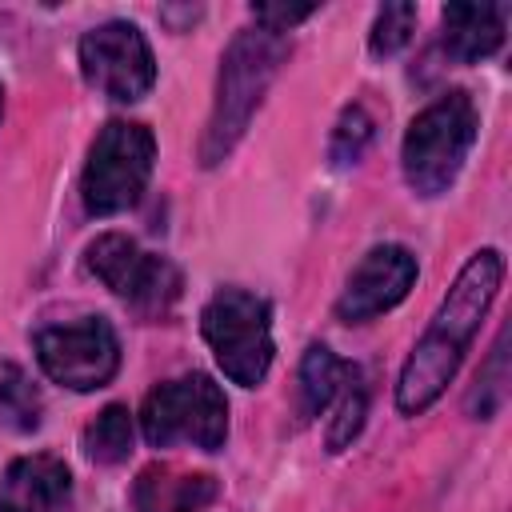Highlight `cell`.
Segmentation results:
<instances>
[{"mask_svg":"<svg viewBox=\"0 0 512 512\" xmlns=\"http://www.w3.org/2000/svg\"><path fill=\"white\" fill-rule=\"evenodd\" d=\"M500 280H504V256L496 248L472 252V260L456 272L432 324L424 328L412 356L404 360V372L396 384V408L404 416H416L440 400V392L448 388V380L456 376V368L464 360V348L472 344L480 320L488 316V308L500 292Z\"/></svg>","mask_w":512,"mask_h":512,"instance_id":"cell-1","label":"cell"},{"mask_svg":"<svg viewBox=\"0 0 512 512\" xmlns=\"http://www.w3.org/2000/svg\"><path fill=\"white\" fill-rule=\"evenodd\" d=\"M284 56H288L284 36L264 32V28L236 32V40L228 44V52L220 60V76H216V100H212V116H208L204 144H200L204 168L220 164L236 148V140L244 136L252 112L260 108L272 76L280 72Z\"/></svg>","mask_w":512,"mask_h":512,"instance_id":"cell-2","label":"cell"},{"mask_svg":"<svg viewBox=\"0 0 512 512\" xmlns=\"http://www.w3.org/2000/svg\"><path fill=\"white\" fill-rule=\"evenodd\" d=\"M476 144V104L468 92H448L432 100L404 132L400 164L416 196H440L460 176Z\"/></svg>","mask_w":512,"mask_h":512,"instance_id":"cell-3","label":"cell"},{"mask_svg":"<svg viewBox=\"0 0 512 512\" xmlns=\"http://www.w3.org/2000/svg\"><path fill=\"white\" fill-rule=\"evenodd\" d=\"M200 332L220 364V372L240 384L256 388L272 368V308L264 296L244 288H220L204 312Z\"/></svg>","mask_w":512,"mask_h":512,"instance_id":"cell-4","label":"cell"},{"mask_svg":"<svg viewBox=\"0 0 512 512\" xmlns=\"http://www.w3.org/2000/svg\"><path fill=\"white\" fill-rule=\"evenodd\" d=\"M140 432L152 448L192 444L200 452H216L228 436V400L220 384L204 372L176 376L144 396Z\"/></svg>","mask_w":512,"mask_h":512,"instance_id":"cell-5","label":"cell"},{"mask_svg":"<svg viewBox=\"0 0 512 512\" xmlns=\"http://www.w3.org/2000/svg\"><path fill=\"white\" fill-rule=\"evenodd\" d=\"M152 160H156V140L144 124L108 120L88 148V164H84V180H80L88 216L128 212L148 188Z\"/></svg>","mask_w":512,"mask_h":512,"instance_id":"cell-6","label":"cell"},{"mask_svg":"<svg viewBox=\"0 0 512 512\" xmlns=\"http://www.w3.org/2000/svg\"><path fill=\"white\" fill-rule=\"evenodd\" d=\"M32 348H36L44 376L72 392L104 388L120 368V340L104 316H84L72 324H44L32 336Z\"/></svg>","mask_w":512,"mask_h":512,"instance_id":"cell-7","label":"cell"},{"mask_svg":"<svg viewBox=\"0 0 512 512\" xmlns=\"http://www.w3.org/2000/svg\"><path fill=\"white\" fill-rule=\"evenodd\" d=\"M84 264L96 280H104L120 300H128L132 308L156 316V312H168L180 296V272L156 256V252H144L136 240L120 236V232H104L88 244L84 252Z\"/></svg>","mask_w":512,"mask_h":512,"instance_id":"cell-8","label":"cell"},{"mask_svg":"<svg viewBox=\"0 0 512 512\" xmlns=\"http://www.w3.org/2000/svg\"><path fill=\"white\" fill-rule=\"evenodd\" d=\"M80 72L108 100H140L156 80V60L144 32L128 20H108L80 40Z\"/></svg>","mask_w":512,"mask_h":512,"instance_id":"cell-9","label":"cell"},{"mask_svg":"<svg viewBox=\"0 0 512 512\" xmlns=\"http://www.w3.org/2000/svg\"><path fill=\"white\" fill-rule=\"evenodd\" d=\"M412 284H416V256L400 244H376L352 268V276L336 300V316L348 324L372 320V316L396 308Z\"/></svg>","mask_w":512,"mask_h":512,"instance_id":"cell-10","label":"cell"},{"mask_svg":"<svg viewBox=\"0 0 512 512\" xmlns=\"http://www.w3.org/2000/svg\"><path fill=\"white\" fill-rule=\"evenodd\" d=\"M0 512H72V472L56 456H20L0 480Z\"/></svg>","mask_w":512,"mask_h":512,"instance_id":"cell-11","label":"cell"},{"mask_svg":"<svg viewBox=\"0 0 512 512\" xmlns=\"http://www.w3.org/2000/svg\"><path fill=\"white\" fill-rule=\"evenodd\" d=\"M216 500V480L208 472H180L172 464H152L136 476V512H200Z\"/></svg>","mask_w":512,"mask_h":512,"instance_id":"cell-12","label":"cell"},{"mask_svg":"<svg viewBox=\"0 0 512 512\" xmlns=\"http://www.w3.org/2000/svg\"><path fill=\"white\" fill-rule=\"evenodd\" d=\"M444 48L452 60L472 64L504 44L508 4H448L444 8Z\"/></svg>","mask_w":512,"mask_h":512,"instance_id":"cell-13","label":"cell"},{"mask_svg":"<svg viewBox=\"0 0 512 512\" xmlns=\"http://www.w3.org/2000/svg\"><path fill=\"white\" fill-rule=\"evenodd\" d=\"M348 372H352V364L336 360L332 348L312 344V348L304 352V360H300V412H304V416H320V412L340 396Z\"/></svg>","mask_w":512,"mask_h":512,"instance_id":"cell-14","label":"cell"},{"mask_svg":"<svg viewBox=\"0 0 512 512\" xmlns=\"http://www.w3.org/2000/svg\"><path fill=\"white\" fill-rule=\"evenodd\" d=\"M40 416H44V400L28 380V372L12 360H0V428L28 436L40 428Z\"/></svg>","mask_w":512,"mask_h":512,"instance_id":"cell-15","label":"cell"},{"mask_svg":"<svg viewBox=\"0 0 512 512\" xmlns=\"http://www.w3.org/2000/svg\"><path fill=\"white\" fill-rule=\"evenodd\" d=\"M84 456L92 464H124L132 456V412L124 404H108L84 428Z\"/></svg>","mask_w":512,"mask_h":512,"instance_id":"cell-16","label":"cell"},{"mask_svg":"<svg viewBox=\"0 0 512 512\" xmlns=\"http://www.w3.org/2000/svg\"><path fill=\"white\" fill-rule=\"evenodd\" d=\"M332 404H336V416H332V428H328V448L340 452L344 444L356 440V432L364 428V412H368V388H364V376H360L356 364H352V372H348V380H344V388Z\"/></svg>","mask_w":512,"mask_h":512,"instance_id":"cell-17","label":"cell"},{"mask_svg":"<svg viewBox=\"0 0 512 512\" xmlns=\"http://www.w3.org/2000/svg\"><path fill=\"white\" fill-rule=\"evenodd\" d=\"M504 396H508V352H504V332H500L496 344H492L488 368L476 376V388H472V396H468V412H472L476 420H488V416L500 412Z\"/></svg>","mask_w":512,"mask_h":512,"instance_id":"cell-18","label":"cell"},{"mask_svg":"<svg viewBox=\"0 0 512 512\" xmlns=\"http://www.w3.org/2000/svg\"><path fill=\"white\" fill-rule=\"evenodd\" d=\"M372 116H368V108L364 104H348L344 112H340V120H336V128H332V144H328V156H332V164L336 168H348V164H356L360 156H364V148H368V140H372Z\"/></svg>","mask_w":512,"mask_h":512,"instance_id":"cell-19","label":"cell"},{"mask_svg":"<svg viewBox=\"0 0 512 512\" xmlns=\"http://www.w3.org/2000/svg\"><path fill=\"white\" fill-rule=\"evenodd\" d=\"M412 28H416V4H384L376 12L368 48L376 56H392V52H400L412 40Z\"/></svg>","mask_w":512,"mask_h":512,"instance_id":"cell-20","label":"cell"},{"mask_svg":"<svg viewBox=\"0 0 512 512\" xmlns=\"http://www.w3.org/2000/svg\"><path fill=\"white\" fill-rule=\"evenodd\" d=\"M316 12V4H256L252 8V16H256V28H264V32H288L292 24H300V20H308Z\"/></svg>","mask_w":512,"mask_h":512,"instance_id":"cell-21","label":"cell"}]
</instances>
